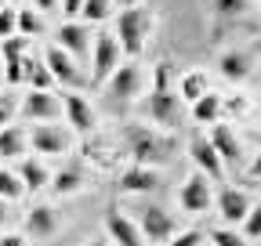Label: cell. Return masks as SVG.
<instances>
[{
  "instance_id": "6da1fadb",
  "label": "cell",
  "mask_w": 261,
  "mask_h": 246,
  "mask_svg": "<svg viewBox=\"0 0 261 246\" xmlns=\"http://www.w3.org/2000/svg\"><path fill=\"white\" fill-rule=\"evenodd\" d=\"M149 116L160 123V127H178L181 102H178V90H171V62H160L156 66L152 95H149Z\"/></svg>"
},
{
  "instance_id": "7a4b0ae2",
  "label": "cell",
  "mask_w": 261,
  "mask_h": 246,
  "mask_svg": "<svg viewBox=\"0 0 261 246\" xmlns=\"http://www.w3.org/2000/svg\"><path fill=\"white\" fill-rule=\"evenodd\" d=\"M149 29H152V15L145 11V8H123L120 11V18H116V44H120V51L123 54H142V47H145V37H149Z\"/></svg>"
},
{
  "instance_id": "3957f363",
  "label": "cell",
  "mask_w": 261,
  "mask_h": 246,
  "mask_svg": "<svg viewBox=\"0 0 261 246\" xmlns=\"http://www.w3.org/2000/svg\"><path fill=\"white\" fill-rule=\"evenodd\" d=\"M127 141H130V156H135V167H160L171 160V141L160 138L156 131L149 127H130L127 131Z\"/></svg>"
},
{
  "instance_id": "277c9868",
  "label": "cell",
  "mask_w": 261,
  "mask_h": 246,
  "mask_svg": "<svg viewBox=\"0 0 261 246\" xmlns=\"http://www.w3.org/2000/svg\"><path fill=\"white\" fill-rule=\"evenodd\" d=\"M94 40V66H91V80L94 83H106L109 80V73L120 66V44H116V37L113 33H94L91 37Z\"/></svg>"
},
{
  "instance_id": "5b68a950",
  "label": "cell",
  "mask_w": 261,
  "mask_h": 246,
  "mask_svg": "<svg viewBox=\"0 0 261 246\" xmlns=\"http://www.w3.org/2000/svg\"><path fill=\"white\" fill-rule=\"evenodd\" d=\"M106 90H109V98L116 102H130L142 90V69L135 66V62H123V66H116L106 80Z\"/></svg>"
},
{
  "instance_id": "8992f818",
  "label": "cell",
  "mask_w": 261,
  "mask_h": 246,
  "mask_svg": "<svg viewBox=\"0 0 261 246\" xmlns=\"http://www.w3.org/2000/svg\"><path fill=\"white\" fill-rule=\"evenodd\" d=\"M18 112L25 119H37V123H55L62 112V102L51 95V90H29V95L18 102Z\"/></svg>"
},
{
  "instance_id": "52a82bcc",
  "label": "cell",
  "mask_w": 261,
  "mask_h": 246,
  "mask_svg": "<svg viewBox=\"0 0 261 246\" xmlns=\"http://www.w3.org/2000/svg\"><path fill=\"white\" fill-rule=\"evenodd\" d=\"M138 213H142V239H149V242H171L174 239L178 225L163 206H145Z\"/></svg>"
},
{
  "instance_id": "ba28073f",
  "label": "cell",
  "mask_w": 261,
  "mask_h": 246,
  "mask_svg": "<svg viewBox=\"0 0 261 246\" xmlns=\"http://www.w3.org/2000/svg\"><path fill=\"white\" fill-rule=\"evenodd\" d=\"M178 203H181V210H185V213H203V210L214 203V192H211V184H207V177H203L200 170H196V174L181 184Z\"/></svg>"
},
{
  "instance_id": "9c48e42d",
  "label": "cell",
  "mask_w": 261,
  "mask_h": 246,
  "mask_svg": "<svg viewBox=\"0 0 261 246\" xmlns=\"http://www.w3.org/2000/svg\"><path fill=\"white\" fill-rule=\"evenodd\" d=\"M25 141L44 152V156H62V152H69V134H65L62 127H55V123H40V127H33L25 134Z\"/></svg>"
},
{
  "instance_id": "30bf717a",
  "label": "cell",
  "mask_w": 261,
  "mask_h": 246,
  "mask_svg": "<svg viewBox=\"0 0 261 246\" xmlns=\"http://www.w3.org/2000/svg\"><path fill=\"white\" fill-rule=\"evenodd\" d=\"M55 47H62L69 58H84L91 51V25L87 22H65L58 25V33H55Z\"/></svg>"
},
{
  "instance_id": "8fae6325",
  "label": "cell",
  "mask_w": 261,
  "mask_h": 246,
  "mask_svg": "<svg viewBox=\"0 0 261 246\" xmlns=\"http://www.w3.org/2000/svg\"><path fill=\"white\" fill-rule=\"evenodd\" d=\"M44 66H47V73H51V80L55 83H62V87H80L84 83V76H80V69H76V62L65 54L62 47H47V54H44Z\"/></svg>"
},
{
  "instance_id": "7c38bea8",
  "label": "cell",
  "mask_w": 261,
  "mask_h": 246,
  "mask_svg": "<svg viewBox=\"0 0 261 246\" xmlns=\"http://www.w3.org/2000/svg\"><path fill=\"white\" fill-rule=\"evenodd\" d=\"M189 156H192V163L200 167V174H203L207 181H221V177H225V167H221V160H218V152H214V145H211L203 134H196V138L189 141Z\"/></svg>"
},
{
  "instance_id": "4fadbf2b",
  "label": "cell",
  "mask_w": 261,
  "mask_h": 246,
  "mask_svg": "<svg viewBox=\"0 0 261 246\" xmlns=\"http://www.w3.org/2000/svg\"><path fill=\"white\" fill-rule=\"evenodd\" d=\"M65 116H69V127L73 131H80V134H91L94 131V109H91V102L84 98V95H65Z\"/></svg>"
},
{
  "instance_id": "5bb4252c",
  "label": "cell",
  "mask_w": 261,
  "mask_h": 246,
  "mask_svg": "<svg viewBox=\"0 0 261 246\" xmlns=\"http://www.w3.org/2000/svg\"><path fill=\"white\" fill-rule=\"evenodd\" d=\"M106 228H109V235H113L120 246H145V239H142V232L135 228V221L123 218L116 206H109V213H106Z\"/></svg>"
},
{
  "instance_id": "9a60e30c",
  "label": "cell",
  "mask_w": 261,
  "mask_h": 246,
  "mask_svg": "<svg viewBox=\"0 0 261 246\" xmlns=\"http://www.w3.org/2000/svg\"><path fill=\"white\" fill-rule=\"evenodd\" d=\"M160 184V174L152 167H130L120 174V192H130V196H142V192H152Z\"/></svg>"
},
{
  "instance_id": "2e32d148",
  "label": "cell",
  "mask_w": 261,
  "mask_h": 246,
  "mask_svg": "<svg viewBox=\"0 0 261 246\" xmlns=\"http://www.w3.org/2000/svg\"><path fill=\"white\" fill-rule=\"evenodd\" d=\"M218 210H221V218H225L228 225H236V221H243L247 213H250V199H247V192H240V189H225V192L218 196Z\"/></svg>"
},
{
  "instance_id": "e0dca14e",
  "label": "cell",
  "mask_w": 261,
  "mask_h": 246,
  "mask_svg": "<svg viewBox=\"0 0 261 246\" xmlns=\"http://www.w3.org/2000/svg\"><path fill=\"white\" fill-rule=\"evenodd\" d=\"M211 145H214V152H218L221 167H225V163H240V156H243V148H240V138L232 134V127H214V134H211Z\"/></svg>"
},
{
  "instance_id": "ac0fdd59",
  "label": "cell",
  "mask_w": 261,
  "mask_h": 246,
  "mask_svg": "<svg viewBox=\"0 0 261 246\" xmlns=\"http://www.w3.org/2000/svg\"><path fill=\"white\" fill-rule=\"evenodd\" d=\"M218 69L225 80H232V83H243L250 76V54L247 51H225L218 58Z\"/></svg>"
},
{
  "instance_id": "d6986e66",
  "label": "cell",
  "mask_w": 261,
  "mask_h": 246,
  "mask_svg": "<svg viewBox=\"0 0 261 246\" xmlns=\"http://www.w3.org/2000/svg\"><path fill=\"white\" fill-rule=\"evenodd\" d=\"M55 228H58V213H55L51 206H33V210L25 213V232H29V235L47 239V235H55Z\"/></svg>"
},
{
  "instance_id": "ffe728a7",
  "label": "cell",
  "mask_w": 261,
  "mask_h": 246,
  "mask_svg": "<svg viewBox=\"0 0 261 246\" xmlns=\"http://www.w3.org/2000/svg\"><path fill=\"white\" fill-rule=\"evenodd\" d=\"M18 181H22V189H25V192H40L51 177H47V167H44L40 160H22V167H18Z\"/></svg>"
},
{
  "instance_id": "44dd1931",
  "label": "cell",
  "mask_w": 261,
  "mask_h": 246,
  "mask_svg": "<svg viewBox=\"0 0 261 246\" xmlns=\"http://www.w3.org/2000/svg\"><path fill=\"white\" fill-rule=\"evenodd\" d=\"M22 80H29L33 90H51V83H55L44 58H22Z\"/></svg>"
},
{
  "instance_id": "7402d4cb",
  "label": "cell",
  "mask_w": 261,
  "mask_h": 246,
  "mask_svg": "<svg viewBox=\"0 0 261 246\" xmlns=\"http://www.w3.org/2000/svg\"><path fill=\"white\" fill-rule=\"evenodd\" d=\"M15 33L18 37H40V33H47V22H44V15L40 11H33V8H25V11H18V18H15Z\"/></svg>"
},
{
  "instance_id": "603a6c76",
  "label": "cell",
  "mask_w": 261,
  "mask_h": 246,
  "mask_svg": "<svg viewBox=\"0 0 261 246\" xmlns=\"http://www.w3.org/2000/svg\"><path fill=\"white\" fill-rule=\"evenodd\" d=\"M80 189H84V170H80L76 163L62 167V170L55 174V192H58V196H73V192H80Z\"/></svg>"
},
{
  "instance_id": "cb8c5ba5",
  "label": "cell",
  "mask_w": 261,
  "mask_h": 246,
  "mask_svg": "<svg viewBox=\"0 0 261 246\" xmlns=\"http://www.w3.org/2000/svg\"><path fill=\"white\" fill-rule=\"evenodd\" d=\"M221 109H225V105H221V98L207 90L200 102H192V119H196V123H218Z\"/></svg>"
},
{
  "instance_id": "d4e9b609",
  "label": "cell",
  "mask_w": 261,
  "mask_h": 246,
  "mask_svg": "<svg viewBox=\"0 0 261 246\" xmlns=\"http://www.w3.org/2000/svg\"><path fill=\"white\" fill-rule=\"evenodd\" d=\"M25 131L22 127H4V131H0V156H4V160H11V156H22V152H25Z\"/></svg>"
},
{
  "instance_id": "484cf974",
  "label": "cell",
  "mask_w": 261,
  "mask_h": 246,
  "mask_svg": "<svg viewBox=\"0 0 261 246\" xmlns=\"http://www.w3.org/2000/svg\"><path fill=\"white\" fill-rule=\"evenodd\" d=\"M207 95V76L203 73H189L178 83V102H200Z\"/></svg>"
},
{
  "instance_id": "4316f807",
  "label": "cell",
  "mask_w": 261,
  "mask_h": 246,
  "mask_svg": "<svg viewBox=\"0 0 261 246\" xmlns=\"http://www.w3.org/2000/svg\"><path fill=\"white\" fill-rule=\"evenodd\" d=\"M22 181H18V174H11V170H0V199L4 203H11V199H22Z\"/></svg>"
},
{
  "instance_id": "83f0119b",
  "label": "cell",
  "mask_w": 261,
  "mask_h": 246,
  "mask_svg": "<svg viewBox=\"0 0 261 246\" xmlns=\"http://www.w3.org/2000/svg\"><path fill=\"white\" fill-rule=\"evenodd\" d=\"M109 11H113V0H84V8H80V15L87 18V25L91 22H106Z\"/></svg>"
},
{
  "instance_id": "f1b7e54d",
  "label": "cell",
  "mask_w": 261,
  "mask_h": 246,
  "mask_svg": "<svg viewBox=\"0 0 261 246\" xmlns=\"http://www.w3.org/2000/svg\"><path fill=\"white\" fill-rule=\"evenodd\" d=\"M15 18H18V11H15V8H8V4L0 8V37H4V40H8V37H15Z\"/></svg>"
},
{
  "instance_id": "f546056e",
  "label": "cell",
  "mask_w": 261,
  "mask_h": 246,
  "mask_svg": "<svg viewBox=\"0 0 261 246\" xmlns=\"http://www.w3.org/2000/svg\"><path fill=\"white\" fill-rule=\"evenodd\" d=\"M243 228H247V235H250V239H261V203H257V206H250V213L243 218Z\"/></svg>"
},
{
  "instance_id": "4dcf8cb0",
  "label": "cell",
  "mask_w": 261,
  "mask_h": 246,
  "mask_svg": "<svg viewBox=\"0 0 261 246\" xmlns=\"http://www.w3.org/2000/svg\"><path fill=\"white\" fill-rule=\"evenodd\" d=\"M211 242H214V246H247L236 232H228V228H214V232H211Z\"/></svg>"
},
{
  "instance_id": "1f68e13d",
  "label": "cell",
  "mask_w": 261,
  "mask_h": 246,
  "mask_svg": "<svg viewBox=\"0 0 261 246\" xmlns=\"http://www.w3.org/2000/svg\"><path fill=\"white\" fill-rule=\"evenodd\" d=\"M4 83H22V58H4Z\"/></svg>"
},
{
  "instance_id": "d6a6232c",
  "label": "cell",
  "mask_w": 261,
  "mask_h": 246,
  "mask_svg": "<svg viewBox=\"0 0 261 246\" xmlns=\"http://www.w3.org/2000/svg\"><path fill=\"white\" fill-rule=\"evenodd\" d=\"M18 112V102H15V95H0V131L8 127V119Z\"/></svg>"
},
{
  "instance_id": "836d02e7",
  "label": "cell",
  "mask_w": 261,
  "mask_h": 246,
  "mask_svg": "<svg viewBox=\"0 0 261 246\" xmlns=\"http://www.w3.org/2000/svg\"><path fill=\"white\" fill-rule=\"evenodd\" d=\"M214 11H218L221 18H232V15L243 11V0H214Z\"/></svg>"
},
{
  "instance_id": "e575fe53",
  "label": "cell",
  "mask_w": 261,
  "mask_h": 246,
  "mask_svg": "<svg viewBox=\"0 0 261 246\" xmlns=\"http://www.w3.org/2000/svg\"><path fill=\"white\" fill-rule=\"evenodd\" d=\"M203 242V232H181V235H174L167 246H200Z\"/></svg>"
},
{
  "instance_id": "d590c367",
  "label": "cell",
  "mask_w": 261,
  "mask_h": 246,
  "mask_svg": "<svg viewBox=\"0 0 261 246\" xmlns=\"http://www.w3.org/2000/svg\"><path fill=\"white\" fill-rule=\"evenodd\" d=\"M80 8H84V0H62V15H65V18H76Z\"/></svg>"
},
{
  "instance_id": "8d00e7d4",
  "label": "cell",
  "mask_w": 261,
  "mask_h": 246,
  "mask_svg": "<svg viewBox=\"0 0 261 246\" xmlns=\"http://www.w3.org/2000/svg\"><path fill=\"white\" fill-rule=\"evenodd\" d=\"M0 246H25V239H22V235H4V239H0Z\"/></svg>"
},
{
  "instance_id": "74e56055",
  "label": "cell",
  "mask_w": 261,
  "mask_h": 246,
  "mask_svg": "<svg viewBox=\"0 0 261 246\" xmlns=\"http://www.w3.org/2000/svg\"><path fill=\"white\" fill-rule=\"evenodd\" d=\"M8 218H11V210H8V203L0 199V225H8Z\"/></svg>"
},
{
  "instance_id": "f35d334b",
  "label": "cell",
  "mask_w": 261,
  "mask_h": 246,
  "mask_svg": "<svg viewBox=\"0 0 261 246\" xmlns=\"http://www.w3.org/2000/svg\"><path fill=\"white\" fill-rule=\"evenodd\" d=\"M33 4H37V8H40V11H51V8H55V4H58V0H33Z\"/></svg>"
},
{
  "instance_id": "ab89813d",
  "label": "cell",
  "mask_w": 261,
  "mask_h": 246,
  "mask_svg": "<svg viewBox=\"0 0 261 246\" xmlns=\"http://www.w3.org/2000/svg\"><path fill=\"white\" fill-rule=\"evenodd\" d=\"M250 177H257V181H261V156L250 163Z\"/></svg>"
},
{
  "instance_id": "60d3db41",
  "label": "cell",
  "mask_w": 261,
  "mask_h": 246,
  "mask_svg": "<svg viewBox=\"0 0 261 246\" xmlns=\"http://www.w3.org/2000/svg\"><path fill=\"white\" fill-rule=\"evenodd\" d=\"M138 4V0H120V8H135Z\"/></svg>"
},
{
  "instance_id": "b9f144b4",
  "label": "cell",
  "mask_w": 261,
  "mask_h": 246,
  "mask_svg": "<svg viewBox=\"0 0 261 246\" xmlns=\"http://www.w3.org/2000/svg\"><path fill=\"white\" fill-rule=\"evenodd\" d=\"M0 83H4V66H0Z\"/></svg>"
},
{
  "instance_id": "7bdbcfd3",
  "label": "cell",
  "mask_w": 261,
  "mask_h": 246,
  "mask_svg": "<svg viewBox=\"0 0 261 246\" xmlns=\"http://www.w3.org/2000/svg\"><path fill=\"white\" fill-rule=\"evenodd\" d=\"M87 246H106V242H87Z\"/></svg>"
},
{
  "instance_id": "ee69618b",
  "label": "cell",
  "mask_w": 261,
  "mask_h": 246,
  "mask_svg": "<svg viewBox=\"0 0 261 246\" xmlns=\"http://www.w3.org/2000/svg\"><path fill=\"white\" fill-rule=\"evenodd\" d=\"M0 8H4V0H0Z\"/></svg>"
},
{
  "instance_id": "f6af8a7d",
  "label": "cell",
  "mask_w": 261,
  "mask_h": 246,
  "mask_svg": "<svg viewBox=\"0 0 261 246\" xmlns=\"http://www.w3.org/2000/svg\"><path fill=\"white\" fill-rule=\"evenodd\" d=\"M257 141H261V134H257Z\"/></svg>"
}]
</instances>
